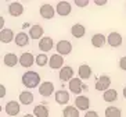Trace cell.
I'll list each match as a JSON object with an SVG mask.
<instances>
[{"mask_svg": "<svg viewBox=\"0 0 126 117\" xmlns=\"http://www.w3.org/2000/svg\"><path fill=\"white\" fill-rule=\"evenodd\" d=\"M22 84L26 88H36L40 84V75L35 71H26L22 75Z\"/></svg>", "mask_w": 126, "mask_h": 117, "instance_id": "obj_1", "label": "cell"}, {"mask_svg": "<svg viewBox=\"0 0 126 117\" xmlns=\"http://www.w3.org/2000/svg\"><path fill=\"white\" fill-rule=\"evenodd\" d=\"M110 87H111V78L107 75H100L98 77V79H97L96 82V89L97 91H108L110 89Z\"/></svg>", "mask_w": 126, "mask_h": 117, "instance_id": "obj_2", "label": "cell"}, {"mask_svg": "<svg viewBox=\"0 0 126 117\" xmlns=\"http://www.w3.org/2000/svg\"><path fill=\"white\" fill-rule=\"evenodd\" d=\"M57 53L61 54V56H65V54H69L71 50H72V43L69 41H60L56 46Z\"/></svg>", "mask_w": 126, "mask_h": 117, "instance_id": "obj_3", "label": "cell"}, {"mask_svg": "<svg viewBox=\"0 0 126 117\" xmlns=\"http://www.w3.org/2000/svg\"><path fill=\"white\" fill-rule=\"evenodd\" d=\"M48 66L53 68V70H61L64 67V57L58 53L53 54L50 57V61H48Z\"/></svg>", "mask_w": 126, "mask_h": 117, "instance_id": "obj_4", "label": "cell"}, {"mask_svg": "<svg viewBox=\"0 0 126 117\" xmlns=\"http://www.w3.org/2000/svg\"><path fill=\"white\" fill-rule=\"evenodd\" d=\"M75 107L78 110H87L89 112L90 107V99L87 96H82L79 95L78 98H75Z\"/></svg>", "mask_w": 126, "mask_h": 117, "instance_id": "obj_5", "label": "cell"}, {"mask_svg": "<svg viewBox=\"0 0 126 117\" xmlns=\"http://www.w3.org/2000/svg\"><path fill=\"white\" fill-rule=\"evenodd\" d=\"M36 61V57H33V54L29 52H25L21 54V57H19V64L22 66V67L28 68L31 67V66H33V63Z\"/></svg>", "mask_w": 126, "mask_h": 117, "instance_id": "obj_6", "label": "cell"}, {"mask_svg": "<svg viewBox=\"0 0 126 117\" xmlns=\"http://www.w3.org/2000/svg\"><path fill=\"white\" fill-rule=\"evenodd\" d=\"M71 10H72V7H71V4L68 3V1H58V3H57L56 11H57V14L61 15V17L69 15L71 14Z\"/></svg>", "mask_w": 126, "mask_h": 117, "instance_id": "obj_7", "label": "cell"}, {"mask_svg": "<svg viewBox=\"0 0 126 117\" xmlns=\"http://www.w3.org/2000/svg\"><path fill=\"white\" fill-rule=\"evenodd\" d=\"M83 84H82V79L80 78H74L71 79L69 84H68V88H69V91L72 92V94L75 95H79L82 92V89H83Z\"/></svg>", "mask_w": 126, "mask_h": 117, "instance_id": "obj_8", "label": "cell"}, {"mask_svg": "<svg viewBox=\"0 0 126 117\" xmlns=\"http://www.w3.org/2000/svg\"><path fill=\"white\" fill-rule=\"evenodd\" d=\"M60 79L61 81H68L69 82L71 79H74V68L69 67V66H64L61 70H60Z\"/></svg>", "mask_w": 126, "mask_h": 117, "instance_id": "obj_9", "label": "cell"}, {"mask_svg": "<svg viewBox=\"0 0 126 117\" xmlns=\"http://www.w3.org/2000/svg\"><path fill=\"white\" fill-rule=\"evenodd\" d=\"M107 42L108 45L112 46V47H118V46L122 45V35L118 34V32H111L107 36Z\"/></svg>", "mask_w": 126, "mask_h": 117, "instance_id": "obj_10", "label": "cell"}, {"mask_svg": "<svg viewBox=\"0 0 126 117\" xmlns=\"http://www.w3.org/2000/svg\"><path fill=\"white\" fill-rule=\"evenodd\" d=\"M56 14V8L53 7L51 4H43L40 7V15L45 20H51Z\"/></svg>", "mask_w": 126, "mask_h": 117, "instance_id": "obj_11", "label": "cell"}, {"mask_svg": "<svg viewBox=\"0 0 126 117\" xmlns=\"http://www.w3.org/2000/svg\"><path fill=\"white\" fill-rule=\"evenodd\" d=\"M53 92H54V85H53V82L45 81V82L40 84V87H39V94H40L42 96H50Z\"/></svg>", "mask_w": 126, "mask_h": 117, "instance_id": "obj_12", "label": "cell"}, {"mask_svg": "<svg viewBox=\"0 0 126 117\" xmlns=\"http://www.w3.org/2000/svg\"><path fill=\"white\" fill-rule=\"evenodd\" d=\"M6 113L8 114L10 117H13V116H17V114L19 113V103L18 102H15V100H11V102H8L7 105H6Z\"/></svg>", "mask_w": 126, "mask_h": 117, "instance_id": "obj_13", "label": "cell"}, {"mask_svg": "<svg viewBox=\"0 0 126 117\" xmlns=\"http://www.w3.org/2000/svg\"><path fill=\"white\" fill-rule=\"evenodd\" d=\"M8 13L13 17H19L24 13V6L21 3H18V1H14V3H11L8 6Z\"/></svg>", "mask_w": 126, "mask_h": 117, "instance_id": "obj_14", "label": "cell"}, {"mask_svg": "<svg viewBox=\"0 0 126 117\" xmlns=\"http://www.w3.org/2000/svg\"><path fill=\"white\" fill-rule=\"evenodd\" d=\"M43 26L40 25H32L31 26V29H29V36L32 39H43L45 36H43Z\"/></svg>", "mask_w": 126, "mask_h": 117, "instance_id": "obj_15", "label": "cell"}, {"mask_svg": "<svg viewBox=\"0 0 126 117\" xmlns=\"http://www.w3.org/2000/svg\"><path fill=\"white\" fill-rule=\"evenodd\" d=\"M13 39H15V36L11 29L3 28V29L0 31V41H1V43H10Z\"/></svg>", "mask_w": 126, "mask_h": 117, "instance_id": "obj_16", "label": "cell"}, {"mask_svg": "<svg viewBox=\"0 0 126 117\" xmlns=\"http://www.w3.org/2000/svg\"><path fill=\"white\" fill-rule=\"evenodd\" d=\"M56 102L58 105H67L69 102V94L64 89H60L56 92Z\"/></svg>", "mask_w": 126, "mask_h": 117, "instance_id": "obj_17", "label": "cell"}, {"mask_svg": "<svg viewBox=\"0 0 126 117\" xmlns=\"http://www.w3.org/2000/svg\"><path fill=\"white\" fill-rule=\"evenodd\" d=\"M39 49L45 53L50 52V50L53 49V39L50 38V36H45V38L39 42Z\"/></svg>", "mask_w": 126, "mask_h": 117, "instance_id": "obj_18", "label": "cell"}, {"mask_svg": "<svg viewBox=\"0 0 126 117\" xmlns=\"http://www.w3.org/2000/svg\"><path fill=\"white\" fill-rule=\"evenodd\" d=\"M78 74L80 79H89L90 75H92V68L87 64H80L78 68Z\"/></svg>", "mask_w": 126, "mask_h": 117, "instance_id": "obj_19", "label": "cell"}, {"mask_svg": "<svg viewBox=\"0 0 126 117\" xmlns=\"http://www.w3.org/2000/svg\"><path fill=\"white\" fill-rule=\"evenodd\" d=\"M71 34H72V36H75V38H82V36H85L86 34V28L82 24H75V25H72V28H71Z\"/></svg>", "mask_w": 126, "mask_h": 117, "instance_id": "obj_20", "label": "cell"}, {"mask_svg": "<svg viewBox=\"0 0 126 117\" xmlns=\"http://www.w3.org/2000/svg\"><path fill=\"white\" fill-rule=\"evenodd\" d=\"M3 61L7 67H14V66H17V63H19V59L17 57V54H14V53H6Z\"/></svg>", "mask_w": 126, "mask_h": 117, "instance_id": "obj_21", "label": "cell"}, {"mask_svg": "<svg viewBox=\"0 0 126 117\" xmlns=\"http://www.w3.org/2000/svg\"><path fill=\"white\" fill-rule=\"evenodd\" d=\"M14 41H15V43H17V46H19V47H24V46H26L29 43V38H28V35H26L25 32L17 34Z\"/></svg>", "mask_w": 126, "mask_h": 117, "instance_id": "obj_22", "label": "cell"}, {"mask_svg": "<svg viewBox=\"0 0 126 117\" xmlns=\"http://www.w3.org/2000/svg\"><path fill=\"white\" fill-rule=\"evenodd\" d=\"M48 109L45 105H37L33 109V116L35 117H48Z\"/></svg>", "mask_w": 126, "mask_h": 117, "instance_id": "obj_23", "label": "cell"}, {"mask_svg": "<svg viewBox=\"0 0 126 117\" xmlns=\"http://www.w3.org/2000/svg\"><path fill=\"white\" fill-rule=\"evenodd\" d=\"M33 102V95L31 94L28 91H24L19 94V103H22V105H31V103Z\"/></svg>", "mask_w": 126, "mask_h": 117, "instance_id": "obj_24", "label": "cell"}, {"mask_svg": "<svg viewBox=\"0 0 126 117\" xmlns=\"http://www.w3.org/2000/svg\"><path fill=\"white\" fill-rule=\"evenodd\" d=\"M103 99L108 103H112V102H115V100L118 99V92L115 91V89H108V91L104 92Z\"/></svg>", "mask_w": 126, "mask_h": 117, "instance_id": "obj_25", "label": "cell"}, {"mask_svg": "<svg viewBox=\"0 0 126 117\" xmlns=\"http://www.w3.org/2000/svg\"><path fill=\"white\" fill-rule=\"evenodd\" d=\"M105 43V36L103 34H96L92 36V45L94 47H101Z\"/></svg>", "mask_w": 126, "mask_h": 117, "instance_id": "obj_26", "label": "cell"}, {"mask_svg": "<svg viewBox=\"0 0 126 117\" xmlns=\"http://www.w3.org/2000/svg\"><path fill=\"white\" fill-rule=\"evenodd\" d=\"M64 117H79V110L75 106H67L63 110Z\"/></svg>", "mask_w": 126, "mask_h": 117, "instance_id": "obj_27", "label": "cell"}, {"mask_svg": "<svg viewBox=\"0 0 126 117\" xmlns=\"http://www.w3.org/2000/svg\"><path fill=\"white\" fill-rule=\"evenodd\" d=\"M122 113H121V109L115 107V106H110L105 109V117H121Z\"/></svg>", "mask_w": 126, "mask_h": 117, "instance_id": "obj_28", "label": "cell"}, {"mask_svg": "<svg viewBox=\"0 0 126 117\" xmlns=\"http://www.w3.org/2000/svg\"><path fill=\"white\" fill-rule=\"evenodd\" d=\"M48 61H50V60H48L47 54H45V53H40V54H37V56H36V64L39 66V67L46 66Z\"/></svg>", "mask_w": 126, "mask_h": 117, "instance_id": "obj_29", "label": "cell"}, {"mask_svg": "<svg viewBox=\"0 0 126 117\" xmlns=\"http://www.w3.org/2000/svg\"><path fill=\"white\" fill-rule=\"evenodd\" d=\"M75 4L78 7H86L89 4V0H75Z\"/></svg>", "mask_w": 126, "mask_h": 117, "instance_id": "obj_30", "label": "cell"}, {"mask_svg": "<svg viewBox=\"0 0 126 117\" xmlns=\"http://www.w3.org/2000/svg\"><path fill=\"white\" fill-rule=\"evenodd\" d=\"M119 67L122 68L123 71H126V56H123L121 60H119Z\"/></svg>", "mask_w": 126, "mask_h": 117, "instance_id": "obj_31", "label": "cell"}, {"mask_svg": "<svg viewBox=\"0 0 126 117\" xmlns=\"http://www.w3.org/2000/svg\"><path fill=\"white\" fill-rule=\"evenodd\" d=\"M85 117H98V113L94 110H89V112H86Z\"/></svg>", "mask_w": 126, "mask_h": 117, "instance_id": "obj_32", "label": "cell"}, {"mask_svg": "<svg viewBox=\"0 0 126 117\" xmlns=\"http://www.w3.org/2000/svg\"><path fill=\"white\" fill-rule=\"evenodd\" d=\"M94 3H96L97 6H104V4H107V0H96Z\"/></svg>", "mask_w": 126, "mask_h": 117, "instance_id": "obj_33", "label": "cell"}, {"mask_svg": "<svg viewBox=\"0 0 126 117\" xmlns=\"http://www.w3.org/2000/svg\"><path fill=\"white\" fill-rule=\"evenodd\" d=\"M0 89H1V95H0V96L3 98V96H4V87H3V85H0Z\"/></svg>", "mask_w": 126, "mask_h": 117, "instance_id": "obj_34", "label": "cell"}, {"mask_svg": "<svg viewBox=\"0 0 126 117\" xmlns=\"http://www.w3.org/2000/svg\"><path fill=\"white\" fill-rule=\"evenodd\" d=\"M123 98H125V99H126V87H125V88H123Z\"/></svg>", "mask_w": 126, "mask_h": 117, "instance_id": "obj_35", "label": "cell"}, {"mask_svg": "<svg viewBox=\"0 0 126 117\" xmlns=\"http://www.w3.org/2000/svg\"><path fill=\"white\" fill-rule=\"evenodd\" d=\"M24 117H35V116H33V114H25Z\"/></svg>", "mask_w": 126, "mask_h": 117, "instance_id": "obj_36", "label": "cell"}]
</instances>
